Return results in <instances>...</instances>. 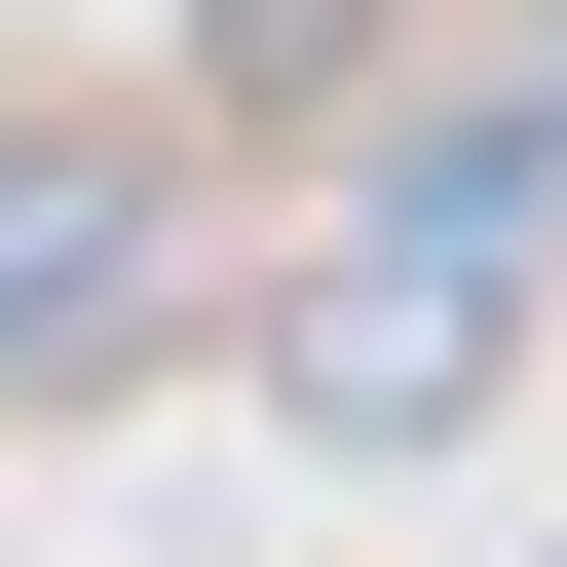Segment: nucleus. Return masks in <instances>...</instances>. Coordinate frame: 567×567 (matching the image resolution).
<instances>
[{
  "label": "nucleus",
  "instance_id": "f257e3e1",
  "mask_svg": "<svg viewBox=\"0 0 567 567\" xmlns=\"http://www.w3.org/2000/svg\"><path fill=\"white\" fill-rule=\"evenodd\" d=\"M454 379H492V265H416V227H379V265H303V416H341V454H416Z\"/></svg>",
  "mask_w": 567,
  "mask_h": 567
},
{
  "label": "nucleus",
  "instance_id": "f03ea898",
  "mask_svg": "<svg viewBox=\"0 0 567 567\" xmlns=\"http://www.w3.org/2000/svg\"><path fill=\"white\" fill-rule=\"evenodd\" d=\"M341 39H379V0H189V76H341Z\"/></svg>",
  "mask_w": 567,
  "mask_h": 567
}]
</instances>
